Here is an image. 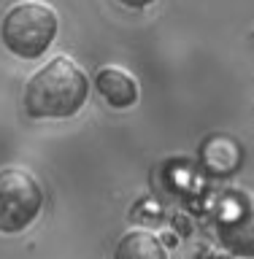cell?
<instances>
[{
  "label": "cell",
  "mask_w": 254,
  "mask_h": 259,
  "mask_svg": "<svg viewBox=\"0 0 254 259\" xmlns=\"http://www.w3.org/2000/svg\"><path fill=\"white\" fill-rule=\"evenodd\" d=\"M60 30V16L49 3L22 0L11 6L0 22V40L19 60H41Z\"/></svg>",
  "instance_id": "obj_2"
},
{
  "label": "cell",
  "mask_w": 254,
  "mask_h": 259,
  "mask_svg": "<svg viewBox=\"0 0 254 259\" xmlns=\"http://www.w3.org/2000/svg\"><path fill=\"white\" fill-rule=\"evenodd\" d=\"M95 89L111 108H130V105L138 103V95H141L138 78L133 73L117 68V65H105V68L97 70Z\"/></svg>",
  "instance_id": "obj_5"
},
{
  "label": "cell",
  "mask_w": 254,
  "mask_h": 259,
  "mask_svg": "<svg viewBox=\"0 0 254 259\" xmlns=\"http://www.w3.org/2000/svg\"><path fill=\"white\" fill-rule=\"evenodd\" d=\"M44 186L27 167L11 165L0 170V232H22L41 216Z\"/></svg>",
  "instance_id": "obj_3"
},
{
  "label": "cell",
  "mask_w": 254,
  "mask_h": 259,
  "mask_svg": "<svg viewBox=\"0 0 254 259\" xmlns=\"http://www.w3.org/2000/svg\"><path fill=\"white\" fill-rule=\"evenodd\" d=\"M216 238L241 259H254V192L230 189L216 205Z\"/></svg>",
  "instance_id": "obj_4"
},
{
  "label": "cell",
  "mask_w": 254,
  "mask_h": 259,
  "mask_svg": "<svg viewBox=\"0 0 254 259\" xmlns=\"http://www.w3.org/2000/svg\"><path fill=\"white\" fill-rule=\"evenodd\" d=\"M122 6H127V8H146V6H152L154 0H119Z\"/></svg>",
  "instance_id": "obj_7"
},
{
  "label": "cell",
  "mask_w": 254,
  "mask_h": 259,
  "mask_svg": "<svg viewBox=\"0 0 254 259\" xmlns=\"http://www.w3.org/2000/svg\"><path fill=\"white\" fill-rule=\"evenodd\" d=\"M89 78L84 68L65 54L52 57L24 84L22 105L32 119H68L84 108Z\"/></svg>",
  "instance_id": "obj_1"
},
{
  "label": "cell",
  "mask_w": 254,
  "mask_h": 259,
  "mask_svg": "<svg viewBox=\"0 0 254 259\" xmlns=\"http://www.w3.org/2000/svg\"><path fill=\"white\" fill-rule=\"evenodd\" d=\"M114 259H168L165 246L149 230H127L117 243Z\"/></svg>",
  "instance_id": "obj_6"
}]
</instances>
